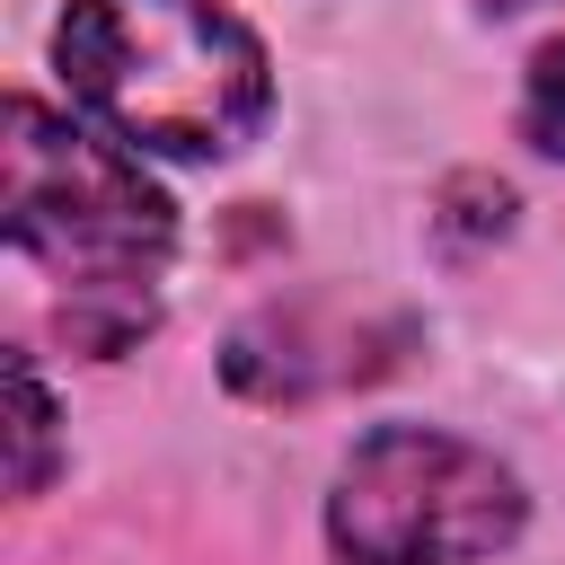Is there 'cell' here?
Segmentation results:
<instances>
[{
  "instance_id": "cell-1",
  "label": "cell",
  "mask_w": 565,
  "mask_h": 565,
  "mask_svg": "<svg viewBox=\"0 0 565 565\" xmlns=\"http://www.w3.org/2000/svg\"><path fill=\"white\" fill-rule=\"evenodd\" d=\"M9 247L62 291V327L79 353H124L159 318V282L177 256V203L141 177V150L53 115L44 97H9Z\"/></svg>"
},
{
  "instance_id": "cell-2",
  "label": "cell",
  "mask_w": 565,
  "mask_h": 565,
  "mask_svg": "<svg viewBox=\"0 0 565 565\" xmlns=\"http://www.w3.org/2000/svg\"><path fill=\"white\" fill-rule=\"evenodd\" d=\"M53 62L97 132L159 159H230L274 106L265 44L230 0H71Z\"/></svg>"
},
{
  "instance_id": "cell-3",
  "label": "cell",
  "mask_w": 565,
  "mask_h": 565,
  "mask_svg": "<svg viewBox=\"0 0 565 565\" xmlns=\"http://www.w3.org/2000/svg\"><path fill=\"white\" fill-rule=\"evenodd\" d=\"M521 477L433 424L362 433L327 494V547L344 565H486L521 539Z\"/></svg>"
},
{
  "instance_id": "cell-4",
  "label": "cell",
  "mask_w": 565,
  "mask_h": 565,
  "mask_svg": "<svg viewBox=\"0 0 565 565\" xmlns=\"http://www.w3.org/2000/svg\"><path fill=\"white\" fill-rule=\"evenodd\" d=\"M9 388H18V494H44V477H53V397H44L26 353L9 362Z\"/></svg>"
},
{
  "instance_id": "cell-5",
  "label": "cell",
  "mask_w": 565,
  "mask_h": 565,
  "mask_svg": "<svg viewBox=\"0 0 565 565\" xmlns=\"http://www.w3.org/2000/svg\"><path fill=\"white\" fill-rule=\"evenodd\" d=\"M521 141L530 150H547V159H565V35L530 62V79H521Z\"/></svg>"
},
{
  "instance_id": "cell-6",
  "label": "cell",
  "mask_w": 565,
  "mask_h": 565,
  "mask_svg": "<svg viewBox=\"0 0 565 565\" xmlns=\"http://www.w3.org/2000/svg\"><path fill=\"white\" fill-rule=\"evenodd\" d=\"M486 9H530V0H486Z\"/></svg>"
}]
</instances>
